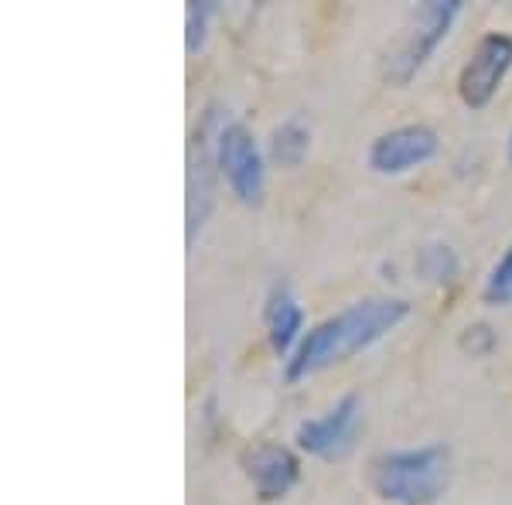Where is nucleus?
Segmentation results:
<instances>
[{"instance_id": "f257e3e1", "label": "nucleus", "mask_w": 512, "mask_h": 505, "mask_svg": "<svg viewBox=\"0 0 512 505\" xmlns=\"http://www.w3.org/2000/svg\"><path fill=\"white\" fill-rule=\"evenodd\" d=\"M407 314L410 304L403 297H362L349 308L328 314L325 321L304 331L301 345L284 362V379L287 383H301V379L315 376V372L342 366L352 355L383 342L393 328H400L407 321Z\"/></svg>"}, {"instance_id": "f03ea898", "label": "nucleus", "mask_w": 512, "mask_h": 505, "mask_svg": "<svg viewBox=\"0 0 512 505\" xmlns=\"http://www.w3.org/2000/svg\"><path fill=\"white\" fill-rule=\"evenodd\" d=\"M369 482L376 495L396 505H431L451 485V447L448 444H420L400 447L373 458Z\"/></svg>"}, {"instance_id": "7ed1b4c3", "label": "nucleus", "mask_w": 512, "mask_h": 505, "mask_svg": "<svg viewBox=\"0 0 512 505\" xmlns=\"http://www.w3.org/2000/svg\"><path fill=\"white\" fill-rule=\"evenodd\" d=\"M461 14V0H427L417 11H410V18L403 21L400 35L393 38V45L383 55V79L390 86H407L410 79L431 62L444 38H448L451 24Z\"/></svg>"}, {"instance_id": "20e7f679", "label": "nucleus", "mask_w": 512, "mask_h": 505, "mask_svg": "<svg viewBox=\"0 0 512 505\" xmlns=\"http://www.w3.org/2000/svg\"><path fill=\"white\" fill-rule=\"evenodd\" d=\"M229 120H222L219 106L212 103L198 120L192 144H188V198H185V243L195 246V239L202 236L205 222H209L212 209H216V144L219 130Z\"/></svg>"}, {"instance_id": "39448f33", "label": "nucleus", "mask_w": 512, "mask_h": 505, "mask_svg": "<svg viewBox=\"0 0 512 505\" xmlns=\"http://www.w3.org/2000/svg\"><path fill=\"white\" fill-rule=\"evenodd\" d=\"M216 164H219V175L226 178L229 192L246 209H260L263 195H267V161H263L260 144H256L253 130L246 123L229 120L219 130Z\"/></svg>"}, {"instance_id": "423d86ee", "label": "nucleus", "mask_w": 512, "mask_h": 505, "mask_svg": "<svg viewBox=\"0 0 512 505\" xmlns=\"http://www.w3.org/2000/svg\"><path fill=\"white\" fill-rule=\"evenodd\" d=\"M359 434H362V396L345 393L321 417L301 420L294 430V441L311 458L345 461L355 451V444H359Z\"/></svg>"}, {"instance_id": "0eeeda50", "label": "nucleus", "mask_w": 512, "mask_h": 505, "mask_svg": "<svg viewBox=\"0 0 512 505\" xmlns=\"http://www.w3.org/2000/svg\"><path fill=\"white\" fill-rule=\"evenodd\" d=\"M512 69V35L506 31H489L478 38L472 59L465 62L458 76V96L468 110H482L489 106L499 86L506 82Z\"/></svg>"}, {"instance_id": "6e6552de", "label": "nucleus", "mask_w": 512, "mask_h": 505, "mask_svg": "<svg viewBox=\"0 0 512 505\" xmlns=\"http://www.w3.org/2000/svg\"><path fill=\"white\" fill-rule=\"evenodd\" d=\"M437 151H441V137H437L434 127H427V123H407V127H396L373 137V144L366 151V164L373 175L396 178L420 168V164L434 161Z\"/></svg>"}, {"instance_id": "1a4fd4ad", "label": "nucleus", "mask_w": 512, "mask_h": 505, "mask_svg": "<svg viewBox=\"0 0 512 505\" xmlns=\"http://www.w3.org/2000/svg\"><path fill=\"white\" fill-rule=\"evenodd\" d=\"M243 471H246V478H250L256 499L277 502L297 485V478H301V461H297V454L291 447L263 441V444H253L250 451L243 454Z\"/></svg>"}, {"instance_id": "9d476101", "label": "nucleus", "mask_w": 512, "mask_h": 505, "mask_svg": "<svg viewBox=\"0 0 512 505\" xmlns=\"http://www.w3.org/2000/svg\"><path fill=\"white\" fill-rule=\"evenodd\" d=\"M263 321H267V338L270 349L280 359H291L294 349L304 338V308L294 297V291L287 284H274L267 294V308H263Z\"/></svg>"}, {"instance_id": "9b49d317", "label": "nucleus", "mask_w": 512, "mask_h": 505, "mask_svg": "<svg viewBox=\"0 0 512 505\" xmlns=\"http://www.w3.org/2000/svg\"><path fill=\"white\" fill-rule=\"evenodd\" d=\"M311 151V123L304 117H287L277 123L274 134H270V157H274L277 168L294 171L304 164V157Z\"/></svg>"}, {"instance_id": "f8f14e48", "label": "nucleus", "mask_w": 512, "mask_h": 505, "mask_svg": "<svg viewBox=\"0 0 512 505\" xmlns=\"http://www.w3.org/2000/svg\"><path fill=\"white\" fill-rule=\"evenodd\" d=\"M417 273L427 284L451 287L454 280H458V253H454L448 243H427L424 250L417 253Z\"/></svg>"}, {"instance_id": "ddd939ff", "label": "nucleus", "mask_w": 512, "mask_h": 505, "mask_svg": "<svg viewBox=\"0 0 512 505\" xmlns=\"http://www.w3.org/2000/svg\"><path fill=\"white\" fill-rule=\"evenodd\" d=\"M482 301L492 308H509L512 304V243L509 250L492 263L489 277L482 284Z\"/></svg>"}, {"instance_id": "4468645a", "label": "nucleus", "mask_w": 512, "mask_h": 505, "mask_svg": "<svg viewBox=\"0 0 512 505\" xmlns=\"http://www.w3.org/2000/svg\"><path fill=\"white\" fill-rule=\"evenodd\" d=\"M212 14H216L212 0H195V4H188V14H185V52L188 55H198L205 48Z\"/></svg>"}, {"instance_id": "2eb2a0df", "label": "nucleus", "mask_w": 512, "mask_h": 505, "mask_svg": "<svg viewBox=\"0 0 512 505\" xmlns=\"http://www.w3.org/2000/svg\"><path fill=\"white\" fill-rule=\"evenodd\" d=\"M458 345L472 355V359H485V355L495 349V331H492V325H485V321H475V325H468L461 331Z\"/></svg>"}, {"instance_id": "dca6fc26", "label": "nucleus", "mask_w": 512, "mask_h": 505, "mask_svg": "<svg viewBox=\"0 0 512 505\" xmlns=\"http://www.w3.org/2000/svg\"><path fill=\"white\" fill-rule=\"evenodd\" d=\"M509 164H512V130H509Z\"/></svg>"}]
</instances>
